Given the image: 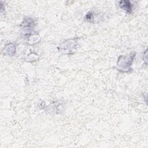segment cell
I'll use <instances>...</instances> for the list:
<instances>
[{
  "label": "cell",
  "mask_w": 148,
  "mask_h": 148,
  "mask_svg": "<svg viewBox=\"0 0 148 148\" xmlns=\"http://www.w3.org/2000/svg\"><path fill=\"white\" fill-rule=\"evenodd\" d=\"M120 7L126 12L131 13L132 10V4H131L130 1H123L120 2Z\"/></svg>",
  "instance_id": "1"
}]
</instances>
